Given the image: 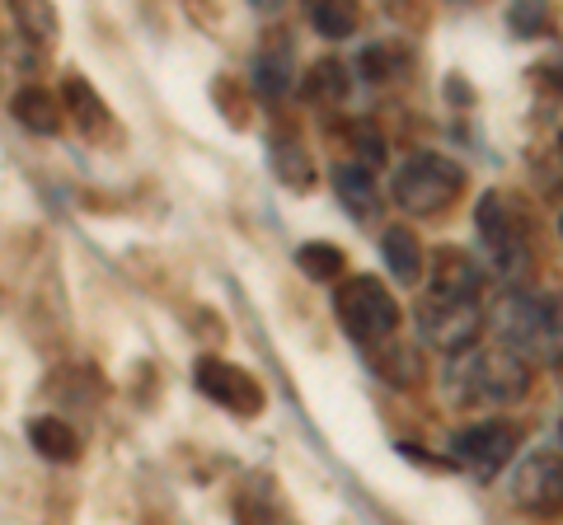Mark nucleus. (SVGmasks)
<instances>
[{
    "label": "nucleus",
    "instance_id": "f257e3e1",
    "mask_svg": "<svg viewBox=\"0 0 563 525\" xmlns=\"http://www.w3.org/2000/svg\"><path fill=\"white\" fill-rule=\"evenodd\" d=\"M442 384L455 409H470V404L507 409L531 390V366L512 357L507 347H465V353L446 357Z\"/></svg>",
    "mask_w": 563,
    "mask_h": 525
},
{
    "label": "nucleus",
    "instance_id": "f03ea898",
    "mask_svg": "<svg viewBox=\"0 0 563 525\" xmlns=\"http://www.w3.org/2000/svg\"><path fill=\"white\" fill-rule=\"evenodd\" d=\"M493 328H498L503 347L526 366H559L563 361V310L554 301L526 291H507L503 305L493 310Z\"/></svg>",
    "mask_w": 563,
    "mask_h": 525
},
{
    "label": "nucleus",
    "instance_id": "7ed1b4c3",
    "mask_svg": "<svg viewBox=\"0 0 563 525\" xmlns=\"http://www.w3.org/2000/svg\"><path fill=\"white\" fill-rule=\"evenodd\" d=\"M465 188V169L451 160V155H432V150H418L409 155L399 169H395V202L404 206L409 216H432V212H446V206L461 198Z\"/></svg>",
    "mask_w": 563,
    "mask_h": 525
},
{
    "label": "nucleus",
    "instance_id": "20e7f679",
    "mask_svg": "<svg viewBox=\"0 0 563 525\" xmlns=\"http://www.w3.org/2000/svg\"><path fill=\"white\" fill-rule=\"evenodd\" d=\"M339 320L347 328V338H357L366 347H380L395 338L399 328V305L385 282H376V277H352V282L339 287Z\"/></svg>",
    "mask_w": 563,
    "mask_h": 525
},
{
    "label": "nucleus",
    "instance_id": "39448f33",
    "mask_svg": "<svg viewBox=\"0 0 563 525\" xmlns=\"http://www.w3.org/2000/svg\"><path fill=\"white\" fill-rule=\"evenodd\" d=\"M479 328H484L479 301H442V295H428V301L418 305V343H428L446 357L474 347Z\"/></svg>",
    "mask_w": 563,
    "mask_h": 525
},
{
    "label": "nucleus",
    "instance_id": "423d86ee",
    "mask_svg": "<svg viewBox=\"0 0 563 525\" xmlns=\"http://www.w3.org/2000/svg\"><path fill=\"white\" fill-rule=\"evenodd\" d=\"M512 455H517V427L512 423H498V417H488V423H474V427L451 436V460L461 465V469H470L479 483L498 479Z\"/></svg>",
    "mask_w": 563,
    "mask_h": 525
},
{
    "label": "nucleus",
    "instance_id": "0eeeda50",
    "mask_svg": "<svg viewBox=\"0 0 563 525\" xmlns=\"http://www.w3.org/2000/svg\"><path fill=\"white\" fill-rule=\"evenodd\" d=\"M512 502L531 516L563 512V455L554 450H526L512 469Z\"/></svg>",
    "mask_w": 563,
    "mask_h": 525
},
{
    "label": "nucleus",
    "instance_id": "6e6552de",
    "mask_svg": "<svg viewBox=\"0 0 563 525\" xmlns=\"http://www.w3.org/2000/svg\"><path fill=\"white\" fill-rule=\"evenodd\" d=\"M192 376H198V390L211 399V404L231 409V413H240V417L263 413V390H258V380H254L250 371H240V366L221 361V357H202Z\"/></svg>",
    "mask_w": 563,
    "mask_h": 525
},
{
    "label": "nucleus",
    "instance_id": "1a4fd4ad",
    "mask_svg": "<svg viewBox=\"0 0 563 525\" xmlns=\"http://www.w3.org/2000/svg\"><path fill=\"white\" fill-rule=\"evenodd\" d=\"M474 221H479V235L488 244V254L498 262H526V235H521V216L507 192H484L479 206H474Z\"/></svg>",
    "mask_w": 563,
    "mask_h": 525
},
{
    "label": "nucleus",
    "instance_id": "9d476101",
    "mask_svg": "<svg viewBox=\"0 0 563 525\" xmlns=\"http://www.w3.org/2000/svg\"><path fill=\"white\" fill-rule=\"evenodd\" d=\"M484 268L465 249H437L432 254V295L442 301H479Z\"/></svg>",
    "mask_w": 563,
    "mask_h": 525
},
{
    "label": "nucleus",
    "instance_id": "9b49d317",
    "mask_svg": "<svg viewBox=\"0 0 563 525\" xmlns=\"http://www.w3.org/2000/svg\"><path fill=\"white\" fill-rule=\"evenodd\" d=\"M10 113H14V122L20 127H29V132H38V136H52L62 127V99L52 94V90H43V85H24L20 94L10 99Z\"/></svg>",
    "mask_w": 563,
    "mask_h": 525
},
{
    "label": "nucleus",
    "instance_id": "f8f14e48",
    "mask_svg": "<svg viewBox=\"0 0 563 525\" xmlns=\"http://www.w3.org/2000/svg\"><path fill=\"white\" fill-rule=\"evenodd\" d=\"M62 113L76 118V127H80L85 136L109 132V103H103L80 76H66V80H62Z\"/></svg>",
    "mask_w": 563,
    "mask_h": 525
},
{
    "label": "nucleus",
    "instance_id": "ddd939ff",
    "mask_svg": "<svg viewBox=\"0 0 563 525\" xmlns=\"http://www.w3.org/2000/svg\"><path fill=\"white\" fill-rule=\"evenodd\" d=\"M380 254H385V268L395 272L399 287H413L422 277V244L409 225H390V231L380 235Z\"/></svg>",
    "mask_w": 563,
    "mask_h": 525
},
{
    "label": "nucleus",
    "instance_id": "4468645a",
    "mask_svg": "<svg viewBox=\"0 0 563 525\" xmlns=\"http://www.w3.org/2000/svg\"><path fill=\"white\" fill-rule=\"evenodd\" d=\"M29 442L43 460H57V465H70L80 460V432L66 423V417H33L29 423Z\"/></svg>",
    "mask_w": 563,
    "mask_h": 525
},
{
    "label": "nucleus",
    "instance_id": "2eb2a0df",
    "mask_svg": "<svg viewBox=\"0 0 563 525\" xmlns=\"http://www.w3.org/2000/svg\"><path fill=\"white\" fill-rule=\"evenodd\" d=\"M333 188H339V198H343V206L352 216L372 221L380 212V192H376V179H372L366 165H339L333 169Z\"/></svg>",
    "mask_w": 563,
    "mask_h": 525
},
{
    "label": "nucleus",
    "instance_id": "dca6fc26",
    "mask_svg": "<svg viewBox=\"0 0 563 525\" xmlns=\"http://www.w3.org/2000/svg\"><path fill=\"white\" fill-rule=\"evenodd\" d=\"M273 174L287 188L296 192H310L314 188V160H310V150L301 146V136H273Z\"/></svg>",
    "mask_w": 563,
    "mask_h": 525
},
{
    "label": "nucleus",
    "instance_id": "f3484780",
    "mask_svg": "<svg viewBox=\"0 0 563 525\" xmlns=\"http://www.w3.org/2000/svg\"><path fill=\"white\" fill-rule=\"evenodd\" d=\"M254 90L263 99H282L291 90V52L287 47H263L254 57Z\"/></svg>",
    "mask_w": 563,
    "mask_h": 525
},
{
    "label": "nucleus",
    "instance_id": "a211bd4d",
    "mask_svg": "<svg viewBox=\"0 0 563 525\" xmlns=\"http://www.w3.org/2000/svg\"><path fill=\"white\" fill-rule=\"evenodd\" d=\"M296 268H301L310 282H333V277L347 268V258L339 244H301V249H296Z\"/></svg>",
    "mask_w": 563,
    "mask_h": 525
},
{
    "label": "nucleus",
    "instance_id": "6ab92c4d",
    "mask_svg": "<svg viewBox=\"0 0 563 525\" xmlns=\"http://www.w3.org/2000/svg\"><path fill=\"white\" fill-rule=\"evenodd\" d=\"M343 94H347V66L333 62V57L314 62L310 76H306V99H314V103H339Z\"/></svg>",
    "mask_w": 563,
    "mask_h": 525
},
{
    "label": "nucleus",
    "instance_id": "aec40b11",
    "mask_svg": "<svg viewBox=\"0 0 563 525\" xmlns=\"http://www.w3.org/2000/svg\"><path fill=\"white\" fill-rule=\"evenodd\" d=\"M310 24L324 33V38H352V29H357V10L352 5H339V0H320V5H310Z\"/></svg>",
    "mask_w": 563,
    "mask_h": 525
},
{
    "label": "nucleus",
    "instance_id": "412c9836",
    "mask_svg": "<svg viewBox=\"0 0 563 525\" xmlns=\"http://www.w3.org/2000/svg\"><path fill=\"white\" fill-rule=\"evenodd\" d=\"M14 20H20V29L33 33L38 43L57 38V14H52L47 5H14Z\"/></svg>",
    "mask_w": 563,
    "mask_h": 525
},
{
    "label": "nucleus",
    "instance_id": "4be33fe9",
    "mask_svg": "<svg viewBox=\"0 0 563 525\" xmlns=\"http://www.w3.org/2000/svg\"><path fill=\"white\" fill-rule=\"evenodd\" d=\"M507 24H512L517 33H544V24H550V10L536 5V0H521V5L507 10Z\"/></svg>",
    "mask_w": 563,
    "mask_h": 525
},
{
    "label": "nucleus",
    "instance_id": "5701e85b",
    "mask_svg": "<svg viewBox=\"0 0 563 525\" xmlns=\"http://www.w3.org/2000/svg\"><path fill=\"white\" fill-rule=\"evenodd\" d=\"M559 235H563V212H559Z\"/></svg>",
    "mask_w": 563,
    "mask_h": 525
},
{
    "label": "nucleus",
    "instance_id": "b1692460",
    "mask_svg": "<svg viewBox=\"0 0 563 525\" xmlns=\"http://www.w3.org/2000/svg\"><path fill=\"white\" fill-rule=\"evenodd\" d=\"M559 442H563V427H559Z\"/></svg>",
    "mask_w": 563,
    "mask_h": 525
},
{
    "label": "nucleus",
    "instance_id": "393cba45",
    "mask_svg": "<svg viewBox=\"0 0 563 525\" xmlns=\"http://www.w3.org/2000/svg\"><path fill=\"white\" fill-rule=\"evenodd\" d=\"M559 155H563V142H559Z\"/></svg>",
    "mask_w": 563,
    "mask_h": 525
}]
</instances>
